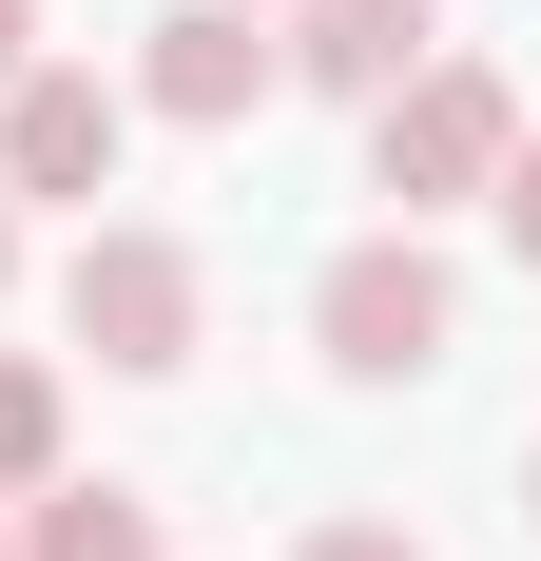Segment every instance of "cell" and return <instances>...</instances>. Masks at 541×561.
I'll return each instance as SVG.
<instances>
[{
	"label": "cell",
	"mask_w": 541,
	"mask_h": 561,
	"mask_svg": "<svg viewBox=\"0 0 541 561\" xmlns=\"http://www.w3.org/2000/svg\"><path fill=\"white\" fill-rule=\"evenodd\" d=\"M270 78H290V58H270V20H252V0H174L156 39H136V116H174V136H232Z\"/></svg>",
	"instance_id": "obj_5"
},
{
	"label": "cell",
	"mask_w": 541,
	"mask_h": 561,
	"mask_svg": "<svg viewBox=\"0 0 541 561\" xmlns=\"http://www.w3.org/2000/svg\"><path fill=\"white\" fill-rule=\"evenodd\" d=\"M58 330L97 348V368H194V330H214V272H194V232H156V214H97L78 252H58Z\"/></svg>",
	"instance_id": "obj_2"
},
{
	"label": "cell",
	"mask_w": 541,
	"mask_h": 561,
	"mask_svg": "<svg viewBox=\"0 0 541 561\" xmlns=\"http://www.w3.org/2000/svg\"><path fill=\"white\" fill-rule=\"evenodd\" d=\"M252 20H290V0H252Z\"/></svg>",
	"instance_id": "obj_14"
},
{
	"label": "cell",
	"mask_w": 541,
	"mask_h": 561,
	"mask_svg": "<svg viewBox=\"0 0 541 561\" xmlns=\"http://www.w3.org/2000/svg\"><path fill=\"white\" fill-rule=\"evenodd\" d=\"M20 58H39V0H0V78H20Z\"/></svg>",
	"instance_id": "obj_11"
},
{
	"label": "cell",
	"mask_w": 541,
	"mask_h": 561,
	"mask_svg": "<svg viewBox=\"0 0 541 561\" xmlns=\"http://www.w3.org/2000/svg\"><path fill=\"white\" fill-rule=\"evenodd\" d=\"M503 136H522V98H503L484 58H426V78H387V98H368V194L426 232V214H464V194L503 174Z\"/></svg>",
	"instance_id": "obj_3"
},
{
	"label": "cell",
	"mask_w": 541,
	"mask_h": 561,
	"mask_svg": "<svg viewBox=\"0 0 541 561\" xmlns=\"http://www.w3.org/2000/svg\"><path fill=\"white\" fill-rule=\"evenodd\" d=\"M0 542L20 561H174V523L136 484H39V504H0Z\"/></svg>",
	"instance_id": "obj_7"
},
{
	"label": "cell",
	"mask_w": 541,
	"mask_h": 561,
	"mask_svg": "<svg viewBox=\"0 0 541 561\" xmlns=\"http://www.w3.org/2000/svg\"><path fill=\"white\" fill-rule=\"evenodd\" d=\"M484 214H503V252L541 272V136H503V174H484Z\"/></svg>",
	"instance_id": "obj_9"
},
{
	"label": "cell",
	"mask_w": 541,
	"mask_h": 561,
	"mask_svg": "<svg viewBox=\"0 0 541 561\" xmlns=\"http://www.w3.org/2000/svg\"><path fill=\"white\" fill-rule=\"evenodd\" d=\"M290 561H426V542H406V523H310Z\"/></svg>",
	"instance_id": "obj_10"
},
{
	"label": "cell",
	"mask_w": 541,
	"mask_h": 561,
	"mask_svg": "<svg viewBox=\"0 0 541 561\" xmlns=\"http://www.w3.org/2000/svg\"><path fill=\"white\" fill-rule=\"evenodd\" d=\"M39 484H58V368L0 348V504H39Z\"/></svg>",
	"instance_id": "obj_8"
},
{
	"label": "cell",
	"mask_w": 541,
	"mask_h": 561,
	"mask_svg": "<svg viewBox=\"0 0 541 561\" xmlns=\"http://www.w3.org/2000/svg\"><path fill=\"white\" fill-rule=\"evenodd\" d=\"M310 348L348 368V388H426L445 348H464V272H445L406 214H387V232H348V252L310 272Z\"/></svg>",
	"instance_id": "obj_1"
},
{
	"label": "cell",
	"mask_w": 541,
	"mask_h": 561,
	"mask_svg": "<svg viewBox=\"0 0 541 561\" xmlns=\"http://www.w3.org/2000/svg\"><path fill=\"white\" fill-rule=\"evenodd\" d=\"M0 290H20V194H0Z\"/></svg>",
	"instance_id": "obj_12"
},
{
	"label": "cell",
	"mask_w": 541,
	"mask_h": 561,
	"mask_svg": "<svg viewBox=\"0 0 541 561\" xmlns=\"http://www.w3.org/2000/svg\"><path fill=\"white\" fill-rule=\"evenodd\" d=\"M116 156H136V98H116V78H78V58H20V78H0V194L97 214Z\"/></svg>",
	"instance_id": "obj_4"
},
{
	"label": "cell",
	"mask_w": 541,
	"mask_h": 561,
	"mask_svg": "<svg viewBox=\"0 0 541 561\" xmlns=\"http://www.w3.org/2000/svg\"><path fill=\"white\" fill-rule=\"evenodd\" d=\"M270 58H290L310 98H387V78H426V58H445V20H426V0H290V39H270Z\"/></svg>",
	"instance_id": "obj_6"
},
{
	"label": "cell",
	"mask_w": 541,
	"mask_h": 561,
	"mask_svg": "<svg viewBox=\"0 0 541 561\" xmlns=\"http://www.w3.org/2000/svg\"><path fill=\"white\" fill-rule=\"evenodd\" d=\"M522 523H541V465H522Z\"/></svg>",
	"instance_id": "obj_13"
},
{
	"label": "cell",
	"mask_w": 541,
	"mask_h": 561,
	"mask_svg": "<svg viewBox=\"0 0 541 561\" xmlns=\"http://www.w3.org/2000/svg\"><path fill=\"white\" fill-rule=\"evenodd\" d=\"M0 561H20V542H0Z\"/></svg>",
	"instance_id": "obj_15"
}]
</instances>
